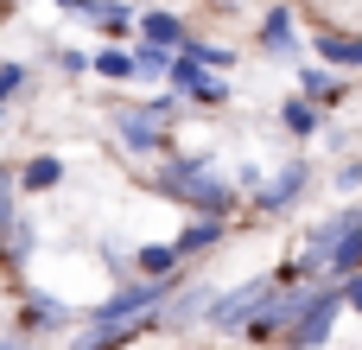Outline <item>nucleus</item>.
Here are the masks:
<instances>
[{
    "label": "nucleus",
    "instance_id": "obj_1",
    "mask_svg": "<svg viewBox=\"0 0 362 350\" xmlns=\"http://www.w3.org/2000/svg\"><path fill=\"white\" fill-rule=\"evenodd\" d=\"M153 191L159 198H178V204H191L197 217H210V223H229V210H235V185L229 179H216L210 166H197V159H165L159 172H153Z\"/></svg>",
    "mask_w": 362,
    "mask_h": 350
},
{
    "label": "nucleus",
    "instance_id": "obj_2",
    "mask_svg": "<svg viewBox=\"0 0 362 350\" xmlns=\"http://www.w3.org/2000/svg\"><path fill=\"white\" fill-rule=\"evenodd\" d=\"M337 312H344V287H331V281H312V287H299V312H293V325H286V350H318L331 338V325H337Z\"/></svg>",
    "mask_w": 362,
    "mask_h": 350
},
{
    "label": "nucleus",
    "instance_id": "obj_3",
    "mask_svg": "<svg viewBox=\"0 0 362 350\" xmlns=\"http://www.w3.org/2000/svg\"><path fill=\"white\" fill-rule=\"evenodd\" d=\"M267 300H274V274H267V281H242L235 293L210 300L204 325H210V332H248V319H255V312H261Z\"/></svg>",
    "mask_w": 362,
    "mask_h": 350
},
{
    "label": "nucleus",
    "instance_id": "obj_4",
    "mask_svg": "<svg viewBox=\"0 0 362 350\" xmlns=\"http://www.w3.org/2000/svg\"><path fill=\"white\" fill-rule=\"evenodd\" d=\"M165 115H172V102H146V108H121V115H115V134H121V140H127L134 153H146V159H153V153L165 147Z\"/></svg>",
    "mask_w": 362,
    "mask_h": 350
},
{
    "label": "nucleus",
    "instance_id": "obj_5",
    "mask_svg": "<svg viewBox=\"0 0 362 350\" xmlns=\"http://www.w3.org/2000/svg\"><path fill=\"white\" fill-rule=\"evenodd\" d=\"M172 89H178V96H191V102H223V96H229V83H223L210 64H197L191 51H178V57H172Z\"/></svg>",
    "mask_w": 362,
    "mask_h": 350
},
{
    "label": "nucleus",
    "instance_id": "obj_6",
    "mask_svg": "<svg viewBox=\"0 0 362 350\" xmlns=\"http://www.w3.org/2000/svg\"><path fill=\"white\" fill-rule=\"evenodd\" d=\"M305 185H312V166L305 159H293V166H280V179L274 185H255V210H293L299 198H305Z\"/></svg>",
    "mask_w": 362,
    "mask_h": 350
},
{
    "label": "nucleus",
    "instance_id": "obj_7",
    "mask_svg": "<svg viewBox=\"0 0 362 350\" xmlns=\"http://www.w3.org/2000/svg\"><path fill=\"white\" fill-rule=\"evenodd\" d=\"M146 332H165L159 312H153V319H127V325H89L70 350H121V344H134V338H146Z\"/></svg>",
    "mask_w": 362,
    "mask_h": 350
},
{
    "label": "nucleus",
    "instance_id": "obj_8",
    "mask_svg": "<svg viewBox=\"0 0 362 350\" xmlns=\"http://www.w3.org/2000/svg\"><path fill=\"white\" fill-rule=\"evenodd\" d=\"M140 38H146V45H159V51H172V57L191 45V38H185V19H178V13H165V6H146V13H140Z\"/></svg>",
    "mask_w": 362,
    "mask_h": 350
},
{
    "label": "nucleus",
    "instance_id": "obj_9",
    "mask_svg": "<svg viewBox=\"0 0 362 350\" xmlns=\"http://www.w3.org/2000/svg\"><path fill=\"white\" fill-rule=\"evenodd\" d=\"M331 274L337 281H356L362 274V210H344V242L331 255Z\"/></svg>",
    "mask_w": 362,
    "mask_h": 350
},
{
    "label": "nucleus",
    "instance_id": "obj_10",
    "mask_svg": "<svg viewBox=\"0 0 362 350\" xmlns=\"http://www.w3.org/2000/svg\"><path fill=\"white\" fill-rule=\"evenodd\" d=\"M134 274H140V281H172V274H178V242H146V249H134Z\"/></svg>",
    "mask_w": 362,
    "mask_h": 350
},
{
    "label": "nucleus",
    "instance_id": "obj_11",
    "mask_svg": "<svg viewBox=\"0 0 362 350\" xmlns=\"http://www.w3.org/2000/svg\"><path fill=\"white\" fill-rule=\"evenodd\" d=\"M57 185H64V159L57 153H32L19 166V191H57Z\"/></svg>",
    "mask_w": 362,
    "mask_h": 350
},
{
    "label": "nucleus",
    "instance_id": "obj_12",
    "mask_svg": "<svg viewBox=\"0 0 362 350\" xmlns=\"http://www.w3.org/2000/svg\"><path fill=\"white\" fill-rule=\"evenodd\" d=\"M64 319H70V306H64V300H45V293H32V300L19 306V325H25L32 338H38V332H57Z\"/></svg>",
    "mask_w": 362,
    "mask_h": 350
},
{
    "label": "nucleus",
    "instance_id": "obj_13",
    "mask_svg": "<svg viewBox=\"0 0 362 350\" xmlns=\"http://www.w3.org/2000/svg\"><path fill=\"white\" fill-rule=\"evenodd\" d=\"M318 57L337 70H362V38L356 32H318Z\"/></svg>",
    "mask_w": 362,
    "mask_h": 350
},
{
    "label": "nucleus",
    "instance_id": "obj_14",
    "mask_svg": "<svg viewBox=\"0 0 362 350\" xmlns=\"http://www.w3.org/2000/svg\"><path fill=\"white\" fill-rule=\"evenodd\" d=\"M89 70H95L102 83H134V77H140L134 51H115V45H108V51H95V57H89Z\"/></svg>",
    "mask_w": 362,
    "mask_h": 350
},
{
    "label": "nucleus",
    "instance_id": "obj_15",
    "mask_svg": "<svg viewBox=\"0 0 362 350\" xmlns=\"http://www.w3.org/2000/svg\"><path fill=\"white\" fill-rule=\"evenodd\" d=\"M216 242H223V223L197 217V223H185V230H178V261H191V255H204V249H216Z\"/></svg>",
    "mask_w": 362,
    "mask_h": 350
},
{
    "label": "nucleus",
    "instance_id": "obj_16",
    "mask_svg": "<svg viewBox=\"0 0 362 350\" xmlns=\"http://www.w3.org/2000/svg\"><path fill=\"white\" fill-rule=\"evenodd\" d=\"M318 121H325V115H318V102H305V96H293V102L280 108V128H286V134H299V140H312V134H318Z\"/></svg>",
    "mask_w": 362,
    "mask_h": 350
},
{
    "label": "nucleus",
    "instance_id": "obj_17",
    "mask_svg": "<svg viewBox=\"0 0 362 350\" xmlns=\"http://www.w3.org/2000/svg\"><path fill=\"white\" fill-rule=\"evenodd\" d=\"M134 19H140V13H127V0H95V6H89V26L108 32V38H121Z\"/></svg>",
    "mask_w": 362,
    "mask_h": 350
},
{
    "label": "nucleus",
    "instance_id": "obj_18",
    "mask_svg": "<svg viewBox=\"0 0 362 350\" xmlns=\"http://www.w3.org/2000/svg\"><path fill=\"white\" fill-rule=\"evenodd\" d=\"M293 45H299L293 13H286V6H274V13H267V26H261V51H293Z\"/></svg>",
    "mask_w": 362,
    "mask_h": 350
},
{
    "label": "nucleus",
    "instance_id": "obj_19",
    "mask_svg": "<svg viewBox=\"0 0 362 350\" xmlns=\"http://www.w3.org/2000/svg\"><path fill=\"white\" fill-rule=\"evenodd\" d=\"M13 198H19V172H13V166H0V249H6V242H13V230H19Z\"/></svg>",
    "mask_w": 362,
    "mask_h": 350
},
{
    "label": "nucleus",
    "instance_id": "obj_20",
    "mask_svg": "<svg viewBox=\"0 0 362 350\" xmlns=\"http://www.w3.org/2000/svg\"><path fill=\"white\" fill-rule=\"evenodd\" d=\"M299 96L325 108V102H337V96H344V83H337L331 70H299Z\"/></svg>",
    "mask_w": 362,
    "mask_h": 350
},
{
    "label": "nucleus",
    "instance_id": "obj_21",
    "mask_svg": "<svg viewBox=\"0 0 362 350\" xmlns=\"http://www.w3.org/2000/svg\"><path fill=\"white\" fill-rule=\"evenodd\" d=\"M134 64H140V77H146V83L172 77V51H159V45H140V51H134Z\"/></svg>",
    "mask_w": 362,
    "mask_h": 350
},
{
    "label": "nucleus",
    "instance_id": "obj_22",
    "mask_svg": "<svg viewBox=\"0 0 362 350\" xmlns=\"http://www.w3.org/2000/svg\"><path fill=\"white\" fill-rule=\"evenodd\" d=\"M25 89V64H0V102Z\"/></svg>",
    "mask_w": 362,
    "mask_h": 350
},
{
    "label": "nucleus",
    "instance_id": "obj_23",
    "mask_svg": "<svg viewBox=\"0 0 362 350\" xmlns=\"http://www.w3.org/2000/svg\"><path fill=\"white\" fill-rule=\"evenodd\" d=\"M57 64H64L70 77H83V70H89V57H83V51H57Z\"/></svg>",
    "mask_w": 362,
    "mask_h": 350
},
{
    "label": "nucleus",
    "instance_id": "obj_24",
    "mask_svg": "<svg viewBox=\"0 0 362 350\" xmlns=\"http://www.w3.org/2000/svg\"><path fill=\"white\" fill-rule=\"evenodd\" d=\"M337 287H344V306H356V312H362V274H356V281H337Z\"/></svg>",
    "mask_w": 362,
    "mask_h": 350
},
{
    "label": "nucleus",
    "instance_id": "obj_25",
    "mask_svg": "<svg viewBox=\"0 0 362 350\" xmlns=\"http://www.w3.org/2000/svg\"><path fill=\"white\" fill-rule=\"evenodd\" d=\"M362 185V166H350V172H337V191H356Z\"/></svg>",
    "mask_w": 362,
    "mask_h": 350
},
{
    "label": "nucleus",
    "instance_id": "obj_26",
    "mask_svg": "<svg viewBox=\"0 0 362 350\" xmlns=\"http://www.w3.org/2000/svg\"><path fill=\"white\" fill-rule=\"evenodd\" d=\"M57 6H70V13H89V6H95V0H57Z\"/></svg>",
    "mask_w": 362,
    "mask_h": 350
},
{
    "label": "nucleus",
    "instance_id": "obj_27",
    "mask_svg": "<svg viewBox=\"0 0 362 350\" xmlns=\"http://www.w3.org/2000/svg\"><path fill=\"white\" fill-rule=\"evenodd\" d=\"M0 350H32V344H25V338H6V344H0Z\"/></svg>",
    "mask_w": 362,
    "mask_h": 350
},
{
    "label": "nucleus",
    "instance_id": "obj_28",
    "mask_svg": "<svg viewBox=\"0 0 362 350\" xmlns=\"http://www.w3.org/2000/svg\"><path fill=\"white\" fill-rule=\"evenodd\" d=\"M216 6H235V0H216Z\"/></svg>",
    "mask_w": 362,
    "mask_h": 350
}]
</instances>
